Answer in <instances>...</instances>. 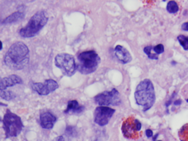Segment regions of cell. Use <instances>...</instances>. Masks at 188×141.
Wrapping results in <instances>:
<instances>
[{
  "label": "cell",
  "mask_w": 188,
  "mask_h": 141,
  "mask_svg": "<svg viewBox=\"0 0 188 141\" xmlns=\"http://www.w3.org/2000/svg\"><path fill=\"white\" fill-rule=\"evenodd\" d=\"M30 55L28 47L23 42L11 45L4 57V63L12 70H22L28 64Z\"/></svg>",
  "instance_id": "6da1fadb"
},
{
  "label": "cell",
  "mask_w": 188,
  "mask_h": 141,
  "mask_svg": "<svg viewBox=\"0 0 188 141\" xmlns=\"http://www.w3.org/2000/svg\"><path fill=\"white\" fill-rule=\"evenodd\" d=\"M135 99L138 105L143 107L144 112L152 108L155 102V92L150 80L145 79L139 83L135 91Z\"/></svg>",
  "instance_id": "7a4b0ae2"
},
{
  "label": "cell",
  "mask_w": 188,
  "mask_h": 141,
  "mask_svg": "<svg viewBox=\"0 0 188 141\" xmlns=\"http://www.w3.org/2000/svg\"><path fill=\"white\" fill-rule=\"evenodd\" d=\"M48 22V15L45 11H39L31 17V19L19 31L20 35L23 38H31L36 36Z\"/></svg>",
  "instance_id": "3957f363"
},
{
  "label": "cell",
  "mask_w": 188,
  "mask_h": 141,
  "mask_svg": "<svg viewBox=\"0 0 188 141\" xmlns=\"http://www.w3.org/2000/svg\"><path fill=\"white\" fill-rule=\"evenodd\" d=\"M100 62V57L95 51H85L77 57L76 69L82 74H91L96 71Z\"/></svg>",
  "instance_id": "277c9868"
},
{
  "label": "cell",
  "mask_w": 188,
  "mask_h": 141,
  "mask_svg": "<svg viewBox=\"0 0 188 141\" xmlns=\"http://www.w3.org/2000/svg\"><path fill=\"white\" fill-rule=\"evenodd\" d=\"M2 125L5 135L7 138L17 137V135H19L23 129L22 119L17 114L10 111H7V113H5L2 119Z\"/></svg>",
  "instance_id": "5b68a950"
},
{
  "label": "cell",
  "mask_w": 188,
  "mask_h": 141,
  "mask_svg": "<svg viewBox=\"0 0 188 141\" xmlns=\"http://www.w3.org/2000/svg\"><path fill=\"white\" fill-rule=\"evenodd\" d=\"M56 67H58L65 76L71 77L76 70V63L74 57L68 53H59L55 57Z\"/></svg>",
  "instance_id": "8992f818"
},
{
  "label": "cell",
  "mask_w": 188,
  "mask_h": 141,
  "mask_svg": "<svg viewBox=\"0 0 188 141\" xmlns=\"http://www.w3.org/2000/svg\"><path fill=\"white\" fill-rule=\"evenodd\" d=\"M95 102L99 106H117L121 103L120 93L116 89L105 91L95 97Z\"/></svg>",
  "instance_id": "52a82bcc"
},
{
  "label": "cell",
  "mask_w": 188,
  "mask_h": 141,
  "mask_svg": "<svg viewBox=\"0 0 188 141\" xmlns=\"http://www.w3.org/2000/svg\"><path fill=\"white\" fill-rule=\"evenodd\" d=\"M122 131L123 135L128 139H137L141 135V123L136 118L131 117L123 122Z\"/></svg>",
  "instance_id": "ba28073f"
},
{
  "label": "cell",
  "mask_w": 188,
  "mask_h": 141,
  "mask_svg": "<svg viewBox=\"0 0 188 141\" xmlns=\"http://www.w3.org/2000/svg\"><path fill=\"white\" fill-rule=\"evenodd\" d=\"M115 113L114 109L107 106H99L95 108L94 117L95 122L100 126H104L109 122Z\"/></svg>",
  "instance_id": "9c48e42d"
},
{
  "label": "cell",
  "mask_w": 188,
  "mask_h": 141,
  "mask_svg": "<svg viewBox=\"0 0 188 141\" xmlns=\"http://www.w3.org/2000/svg\"><path fill=\"white\" fill-rule=\"evenodd\" d=\"M58 84L54 80H46L43 83H33L31 85L32 89L40 95H48L58 88Z\"/></svg>",
  "instance_id": "30bf717a"
},
{
  "label": "cell",
  "mask_w": 188,
  "mask_h": 141,
  "mask_svg": "<svg viewBox=\"0 0 188 141\" xmlns=\"http://www.w3.org/2000/svg\"><path fill=\"white\" fill-rule=\"evenodd\" d=\"M40 121H41V126L44 129L51 130L54 126V124L57 122V118L53 113L49 112H45L41 113Z\"/></svg>",
  "instance_id": "8fae6325"
},
{
  "label": "cell",
  "mask_w": 188,
  "mask_h": 141,
  "mask_svg": "<svg viewBox=\"0 0 188 141\" xmlns=\"http://www.w3.org/2000/svg\"><path fill=\"white\" fill-rule=\"evenodd\" d=\"M22 80L17 75H11L9 77H4L0 81V90H5L8 87H12L16 85L22 84Z\"/></svg>",
  "instance_id": "7c38bea8"
},
{
  "label": "cell",
  "mask_w": 188,
  "mask_h": 141,
  "mask_svg": "<svg viewBox=\"0 0 188 141\" xmlns=\"http://www.w3.org/2000/svg\"><path fill=\"white\" fill-rule=\"evenodd\" d=\"M115 56L123 64H126L131 61V55L129 51L123 46L117 45L114 48Z\"/></svg>",
  "instance_id": "4fadbf2b"
},
{
  "label": "cell",
  "mask_w": 188,
  "mask_h": 141,
  "mask_svg": "<svg viewBox=\"0 0 188 141\" xmlns=\"http://www.w3.org/2000/svg\"><path fill=\"white\" fill-rule=\"evenodd\" d=\"M85 109L84 106H81L76 100H71L67 103V107L64 113L67 114H78L82 113Z\"/></svg>",
  "instance_id": "5bb4252c"
},
{
  "label": "cell",
  "mask_w": 188,
  "mask_h": 141,
  "mask_svg": "<svg viewBox=\"0 0 188 141\" xmlns=\"http://www.w3.org/2000/svg\"><path fill=\"white\" fill-rule=\"evenodd\" d=\"M25 17V12L24 11H17V12H13L11 15H9L8 17H7L6 18L2 20L1 22V24L2 25H9L12 24V23H14V22H17L20 20H22L23 17Z\"/></svg>",
  "instance_id": "9a60e30c"
},
{
  "label": "cell",
  "mask_w": 188,
  "mask_h": 141,
  "mask_svg": "<svg viewBox=\"0 0 188 141\" xmlns=\"http://www.w3.org/2000/svg\"><path fill=\"white\" fill-rule=\"evenodd\" d=\"M166 9L169 13H177L179 10L178 4L175 1H173V0H171V1H169L168 2Z\"/></svg>",
  "instance_id": "2e32d148"
},
{
  "label": "cell",
  "mask_w": 188,
  "mask_h": 141,
  "mask_svg": "<svg viewBox=\"0 0 188 141\" xmlns=\"http://www.w3.org/2000/svg\"><path fill=\"white\" fill-rule=\"evenodd\" d=\"M179 138L181 141H188V124L184 125L179 131Z\"/></svg>",
  "instance_id": "e0dca14e"
},
{
  "label": "cell",
  "mask_w": 188,
  "mask_h": 141,
  "mask_svg": "<svg viewBox=\"0 0 188 141\" xmlns=\"http://www.w3.org/2000/svg\"><path fill=\"white\" fill-rule=\"evenodd\" d=\"M177 40L184 50H188V37L183 35H180L177 36Z\"/></svg>",
  "instance_id": "ac0fdd59"
},
{
  "label": "cell",
  "mask_w": 188,
  "mask_h": 141,
  "mask_svg": "<svg viewBox=\"0 0 188 141\" xmlns=\"http://www.w3.org/2000/svg\"><path fill=\"white\" fill-rule=\"evenodd\" d=\"M144 52H145V53L147 54V56L150 59H158V55L153 52V46H146V47L144 48Z\"/></svg>",
  "instance_id": "d6986e66"
},
{
  "label": "cell",
  "mask_w": 188,
  "mask_h": 141,
  "mask_svg": "<svg viewBox=\"0 0 188 141\" xmlns=\"http://www.w3.org/2000/svg\"><path fill=\"white\" fill-rule=\"evenodd\" d=\"M1 98L5 100H12V98H14L15 94L12 93V91L7 90H1Z\"/></svg>",
  "instance_id": "ffe728a7"
},
{
  "label": "cell",
  "mask_w": 188,
  "mask_h": 141,
  "mask_svg": "<svg viewBox=\"0 0 188 141\" xmlns=\"http://www.w3.org/2000/svg\"><path fill=\"white\" fill-rule=\"evenodd\" d=\"M153 52L155 53V54H161L164 52V47L163 45L162 44H159L156 46H154L153 47Z\"/></svg>",
  "instance_id": "44dd1931"
},
{
  "label": "cell",
  "mask_w": 188,
  "mask_h": 141,
  "mask_svg": "<svg viewBox=\"0 0 188 141\" xmlns=\"http://www.w3.org/2000/svg\"><path fill=\"white\" fill-rule=\"evenodd\" d=\"M65 133L68 135L69 137H72V136H76V129L72 126H67L66 131H65Z\"/></svg>",
  "instance_id": "7402d4cb"
},
{
  "label": "cell",
  "mask_w": 188,
  "mask_h": 141,
  "mask_svg": "<svg viewBox=\"0 0 188 141\" xmlns=\"http://www.w3.org/2000/svg\"><path fill=\"white\" fill-rule=\"evenodd\" d=\"M145 135H146V136H147L148 138H150V137H152L153 136L152 130H150V129L146 130V131H145Z\"/></svg>",
  "instance_id": "603a6c76"
},
{
  "label": "cell",
  "mask_w": 188,
  "mask_h": 141,
  "mask_svg": "<svg viewBox=\"0 0 188 141\" xmlns=\"http://www.w3.org/2000/svg\"><path fill=\"white\" fill-rule=\"evenodd\" d=\"M182 29L185 31H188V22H184L183 24L182 25Z\"/></svg>",
  "instance_id": "cb8c5ba5"
},
{
  "label": "cell",
  "mask_w": 188,
  "mask_h": 141,
  "mask_svg": "<svg viewBox=\"0 0 188 141\" xmlns=\"http://www.w3.org/2000/svg\"><path fill=\"white\" fill-rule=\"evenodd\" d=\"M53 141H64V137L62 136V135H60V136L56 137Z\"/></svg>",
  "instance_id": "d4e9b609"
},
{
  "label": "cell",
  "mask_w": 188,
  "mask_h": 141,
  "mask_svg": "<svg viewBox=\"0 0 188 141\" xmlns=\"http://www.w3.org/2000/svg\"><path fill=\"white\" fill-rule=\"evenodd\" d=\"M181 103H182V100L178 99V100H177L174 102V105H179V104H181Z\"/></svg>",
  "instance_id": "484cf974"
},
{
  "label": "cell",
  "mask_w": 188,
  "mask_h": 141,
  "mask_svg": "<svg viewBox=\"0 0 188 141\" xmlns=\"http://www.w3.org/2000/svg\"><path fill=\"white\" fill-rule=\"evenodd\" d=\"M163 1H164H164H166V0H163Z\"/></svg>",
  "instance_id": "4316f807"
},
{
  "label": "cell",
  "mask_w": 188,
  "mask_h": 141,
  "mask_svg": "<svg viewBox=\"0 0 188 141\" xmlns=\"http://www.w3.org/2000/svg\"><path fill=\"white\" fill-rule=\"evenodd\" d=\"M158 141H162V140H158Z\"/></svg>",
  "instance_id": "83f0119b"
}]
</instances>
